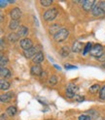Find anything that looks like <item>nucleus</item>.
Listing matches in <instances>:
<instances>
[{"label": "nucleus", "mask_w": 105, "mask_h": 120, "mask_svg": "<svg viewBox=\"0 0 105 120\" xmlns=\"http://www.w3.org/2000/svg\"><path fill=\"white\" fill-rule=\"evenodd\" d=\"M68 35H69V31H68V30L65 29V28H61L54 36V38H55V40L57 42H62V41H64L67 38V37H68Z\"/></svg>", "instance_id": "nucleus-1"}, {"label": "nucleus", "mask_w": 105, "mask_h": 120, "mask_svg": "<svg viewBox=\"0 0 105 120\" xmlns=\"http://www.w3.org/2000/svg\"><path fill=\"white\" fill-rule=\"evenodd\" d=\"M57 15V10L52 8V9L48 10L47 12H45L43 18H44V19L46 20V21H51V20H52V19H56Z\"/></svg>", "instance_id": "nucleus-2"}, {"label": "nucleus", "mask_w": 105, "mask_h": 120, "mask_svg": "<svg viewBox=\"0 0 105 120\" xmlns=\"http://www.w3.org/2000/svg\"><path fill=\"white\" fill-rule=\"evenodd\" d=\"M89 54L94 56V57H101V55L103 54V48L100 46V45H94V46L93 47L91 52H89Z\"/></svg>", "instance_id": "nucleus-3"}, {"label": "nucleus", "mask_w": 105, "mask_h": 120, "mask_svg": "<svg viewBox=\"0 0 105 120\" xmlns=\"http://www.w3.org/2000/svg\"><path fill=\"white\" fill-rule=\"evenodd\" d=\"M77 91H78V87L75 84L70 83L68 85V87H67V89H66V95H67V97H69V98H72V97L75 96V94H76Z\"/></svg>", "instance_id": "nucleus-4"}, {"label": "nucleus", "mask_w": 105, "mask_h": 120, "mask_svg": "<svg viewBox=\"0 0 105 120\" xmlns=\"http://www.w3.org/2000/svg\"><path fill=\"white\" fill-rule=\"evenodd\" d=\"M20 48L24 49V50H27L29 49L33 48V44H32V41L28 38H25V39H22L20 41Z\"/></svg>", "instance_id": "nucleus-5"}, {"label": "nucleus", "mask_w": 105, "mask_h": 120, "mask_svg": "<svg viewBox=\"0 0 105 120\" xmlns=\"http://www.w3.org/2000/svg\"><path fill=\"white\" fill-rule=\"evenodd\" d=\"M37 53H38V49L35 48V47L29 49H27V50H24V55H25V57H27V58H30V57H32L33 55H36Z\"/></svg>", "instance_id": "nucleus-6"}, {"label": "nucleus", "mask_w": 105, "mask_h": 120, "mask_svg": "<svg viewBox=\"0 0 105 120\" xmlns=\"http://www.w3.org/2000/svg\"><path fill=\"white\" fill-rule=\"evenodd\" d=\"M92 11H93V15L94 17H102L103 15H104V13L101 10L99 5H94Z\"/></svg>", "instance_id": "nucleus-7"}, {"label": "nucleus", "mask_w": 105, "mask_h": 120, "mask_svg": "<svg viewBox=\"0 0 105 120\" xmlns=\"http://www.w3.org/2000/svg\"><path fill=\"white\" fill-rule=\"evenodd\" d=\"M94 4H95V1H93V0H88V1H84L83 8L86 11H91V10H93Z\"/></svg>", "instance_id": "nucleus-8"}, {"label": "nucleus", "mask_w": 105, "mask_h": 120, "mask_svg": "<svg viewBox=\"0 0 105 120\" xmlns=\"http://www.w3.org/2000/svg\"><path fill=\"white\" fill-rule=\"evenodd\" d=\"M20 16H21V12H20V10L19 8H15V9H13L11 11V17H12L13 19L18 20L20 18Z\"/></svg>", "instance_id": "nucleus-9"}, {"label": "nucleus", "mask_w": 105, "mask_h": 120, "mask_svg": "<svg viewBox=\"0 0 105 120\" xmlns=\"http://www.w3.org/2000/svg\"><path fill=\"white\" fill-rule=\"evenodd\" d=\"M43 61H44V54L42 53V52H38V53L35 55V57L33 58V62L36 65H39Z\"/></svg>", "instance_id": "nucleus-10"}, {"label": "nucleus", "mask_w": 105, "mask_h": 120, "mask_svg": "<svg viewBox=\"0 0 105 120\" xmlns=\"http://www.w3.org/2000/svg\"><path fill=\"white\" fill-rule=\"evenodd\" d=\"M83 49V45L80 42H75L72 46V51L73 52H81Z\"/></svg>", "instance_id": "nucleus-11"}, {"label": "nucleus", "mask_w": 105, "mask_h": 120, "mask_svg": "<svg viewBox=\"0 0 105 120\" xmlns=\"http://www.w3.org/2000/svg\"><path fill=\"white\" fill-rule=\"evenodd\" d=\"M12 97H13L12 92H8L6 94H3V95H1V102L2 103H9L12 100Z\"/></svg>", "instance_id": "nucleus-12"}, {"label": "nucleus", "mask_w": 105, "mask_h": 120, "mask_svg": "<svg viewBox=\"0 0 105 120\" xmlns=\"http://www.w3.org/2000/svg\"><path fill=\"white\" fill-rule=\"evenodd\" d=\"M31 73L35 76H40L42 74V68L40 65H34L31 68Z\"/></svg>", "instance_id": "nucleus-13"}, {"label": "nucleus", "mask_w": 105, "mask_h": 120, "mask_svg": "<svg viewBox=\"0 0 105 120\" xmlns=\"http://www.w3.org/2000/svg\"><path fill=\"white\" fill-rule=\"evenodd\" d=\"M27 32H28V29H27V27H25V26H20V28H19V30H18V35H19V37H24L26 34H27Z\"/></svg>", "instance_id": "nucleus-14"}, {"label": "nucleus", "mask_w": 105, "mask_h": 120, "mask_svg": "<svg viewBox=\"0 0 105 120\" xmlns=\"http://www.w3.org/2000/svg\"><path fill=\"white\" fill-rule=\"evenodd\" d=\"M0 75H1V77H3V78H10L11 73L7 68H5V67H1V69H0Z\"/></svg>", "instance_id": "nucleus-15"}, {"label": "nucleus", "mask_w": 105, "mask_h": 120, "mask_svg": "<svg viewBox=\"0 0 105 120\" xmlns=\"http://www.w3.org/2000/svg\"><path fill=\"white\" fill-rule=\"evenodd\" d=\"M61 29V28L59 27V25H57V24H54L52 27H50V33L55 36Z\"/></svg>", "instance_id": "nucleus-16"}, {"label": "nucleus", "mask_w": 105, "mask_h": 120, "mask_svg": "<svg viewBox=\"0 0 105 120\" xmlns=\"http://www.w3.org/2000/svg\"><path fill=\"white\" fill-rule=\"evenodd\" d=\"M17 113V108L16 107H9L8 109H7V114L10 115V116H14V115H16Z\"/></svg>", "instance_id": "nucleus-17"}, {"label": "nucleus", "mask_w": 105, "mask_h": 120, "mask_svg": "<svg viewBox=\"0 0 105 120\" xmlns=\"http://www.w3.org/2000/svg\"><path fill=\"white\" fill-rule=\"evenodd\" d=\"M19 27V20H15L13 19L11 22H10V24H9V28L11 30H15V29H17Z\"/></svg>", "instance_id": "nucleus-18"}, {"label": "nucleus", "mask_w": 105, "mask_h": 120, "mask_svg": "<svg viewBox=\"0 0 105 120\" xmlns=\"http://www.w3.org/2000/svg\"><path fill=\"white\" fill-rule=\"evenodd\" d=\"M8 38H9L10 42L15 43V42H17V41H18V39H19V35L16 34V33H11V34L8 36Z\"/></svg>", "instance_id": "nucleus-19"}, {"label": "nucleus", "mask_w": 105, "mask_h": 120, "mask_svg": "<svg viewBox=\"0 0 105 120\" xmlns=\"http://www.w3.org/2000/svg\"><path fill=\"white\" fill-rule=\"evenodd\" d=\"M98 89H99V85L98 84H93V86L89 87V91L91 93H96V92H98Z\"/></svg>", "instance_id": "nucleus-20"}, {"label": "nucleus", "mask_w": 105, "mask_h": 120, "mask_svg": "<svg viewBox=\"0 0 105 120\" xmlns=\"http://www.w3.org/2000/svg\"><path fill=\"white\" fill-rule=\"evenodd\" d=\"M0 87H1L2 90H7V89H9V87H10V83L8 81L1 80V85H0Z\"/></svg>", "instance_id": "nucleus-21"}, {"label": "nucleus", "mask_w": 105, "mask_h": 120, "mask_svg": "<svg viewBox=\"0 0 105 120\" xmlns=\"http://www.w3.org/2000/svg\"><path fill=\"white\" fill-rule=\"evenodd\" d=\"M91 50H92V44H91V43H88L87 46H86V48H85V49H84V51H83V54L86 55L87 53H89V52H91Z\"/></svg>", "instance_id": "nucleus-22"}, {"label": "nucleus", "mask_w": 105, "mask_h": 120, "mask_svg": "<svg viewBox=\"0 0 105 120\" xmlns=\"http://www.w3.org/2000/svg\"><path fill=\"white\" fill-rule=\"evenodd\" d=\"M57 82V79L56 76H52L50 79H49V84L50 85H56Z\"/></svg>", "instance_id": "nucleus-23"}, {"label": "nucleus", "mask_w": 105, "mask_h": 120, "mask_svg": "<svg viewBox=\"0 0 105 120\" xmlns=\"http://www.w3.org/2000/svg\"><path fill=\"white\" fill-rule=\"evenodd\" d=\"M61 56H63V57H65V56L68 55V54H69V49H68V48H67V47L62 48L61 50Z\"/></svg>", "instance_id": "nucleus-24"}, {"label": "nucleus", "mask_w": 105, "mask_h": 120, "mask_svg": "<svg viewBox=\"0 0 105 120\" xmlns=\"http://www.w3.org/2000/svg\"><path fill=\"white\" fill-rule=\"evenodd\" d=\"M40 3H41V5H43L45 7H49L50 5H52V0H41Z\"/></svg>", "instance_id": "nucleus-25"}, {"label": "nucleus", "mask_w": 105, "mask_h": 120, "mask_svg": "<svg viewBox=\"0 0 105 120\" xmlns=\"http://www.w3.org/2000/svg\"><path fill=\"white\" fill-rule=\"evenodd\" d=\"M99 97L101 100H105V85L101 88L100 92H99Z\"/></svg>", "instance_id": "nucleus-26"}, {"label": "nucleus", "mask_w": 105, "mask_h": 120, "mask_svg": "<svg viewBox=\"0 0 105 120\" xmlns=\"http://www.w3.org/2000/svg\"><path fill=\"white\" fill-rule=\"evenodd\" d=\"M7 62H8V59H7V57H4V56H1V62H0V64H1V67H4Z\"/></svg>", "instance_id": "nucleus-27"}, {"label": "nucleus", "mask_w": 105, "mask_h": 120, "mask_svg": "<svg viewBox=\"0 0 105 120\" xmlns=\"http://www.w3.org/2000/svg\"><path fill=\"white\" fill-rule=\"evenodd\" d=\"M64 67L66 69H69V70H71V69H77L76 66H73V65H70V64H65Z\"/></svg>", "instance_id": "nucleus-28"}, {"label": "nucleus", "mask_w": 105, "mask_h": 120, "mask_svg": "<svg viewBox=\"0 0 105 120\" xmlns=\"http://www.w3.org/2000/svg\"><path fill=\"white\" fill-rule=\"evenodd\" d=\"M79 120H91V117L88 115H81L79 117Z\"/></svg>", "instance_id": "nucleus-29"}, {"label": "nucleus", "mask_w": 105, "mask_h": 120, "mask_svg": "<svg viewBox=\"0 0 105 120\" xmlns=\"http://www.w3.org/2000/svg\"><path fill=\"white\" fill-rule=\"evenodd\" d=\"M99 6H100L101 10L103 11V13L105 14V1H101V2L99 3Z\"/></svg>", "instance_id": "nucleus-30"}, {"label": "nucleus", "mask_w": 105, "mask_h": 120, "mask_svg": "<svg viewBox=\"0 0 105 120\" xmlns=\"http://www.w3.org/2000/svg\"><path fill=\"white\" fill-rule=\"evenodd\" d=\"M7 3H8V1H4V0H1V1H0V7H1V8H4Z\"/></svg>", "instance_id": "nucleus-31"}, {"label": "nucleus", "mask_w": 105, "mask_h": 120, "mask_svg": "<svg viewBox=\"0 0 105 120\" xmlns=\"http://www.w3.org/2000/svg\"><path fill=\"white\" fill-rule=\"evenodd\" d=\"M76 99H77L78 102H83V101L85 100L84 97H79V96H76Z\"/></svg>", "instance_id": "nucleus-32"}, {"label": "nucleus", "mask_w": 105, "mask_h": 120, "mask_svg": "<svg viewBox=\"0 0 105 120\" xmlns=\"http://www.w3.org/2000/svg\"><path fill=\"white\" fill-rule=\"evenodd\" d=\"M54 67H55V68H56L57 70H58V71H61V66H58V65H56V64H55V65H54Z\"/></svg>", "instance_id": "nucleus-33"}, {"label": "nucleus", "mask_w": 105, "mask_h": 120, "mask_svg": "<svg viewBox=\"0 0 105 120\" xmlns=\"http://www.w3.org/2000/svg\"><path fill=\"white\" fill-rule=\"evenodd\" d=\"M1 120H6V115L4 113L1 114Z\"/></svg>", "instance_id": "nucleus-34"}, {"label": "nucleus", "mask_w": 105, "mask_h": 120, "mask_svg": "<svg viewBox=\"0 0 105 120\" xmlns=\"http://www.w3.org/2000/svg\"><path fill=\"white\" fill-rule=\"evenodd\" d=\"M104 67H105V64H104Z\"/></svg>", "instance_id": "nucleus-35"}]
</instances>
